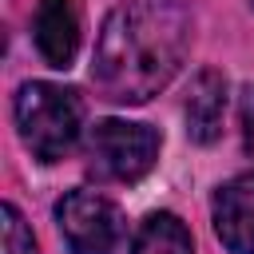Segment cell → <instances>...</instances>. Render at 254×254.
I'll return each mask as SVG.
<instances>
[{"mask_svg": "<svg viewBox=\"0 0 254 254\" xmlns=\"http://www.w3.org/2000/svg\"><path fill=\"white\" fill-rule=\"evenodd\" d=\"M159 131L131 119H99L87 135V167L107 183H139L159 159Z\"/></svg>", "mask_w": 254, "mask_h": 254, "instance_id": "3", "label": "cell"}, {"mask_svg": "<svg viewBox=\"0 0 254 254\" xmlns=\"http://www.w3.org/2000/svg\"><path fill=\"white\" fill-rule=\"evenodd\" d=\"M12 115H16V131L24 147L40 163L64 159L83 131V99L71 87L44 83V79H32L16 91Z\"/></svg>", "mask_w": 254, "mask_h": 254, "instance_id": "2", "label": "cell"}, {"mask_svg": "<svg viewBox=\"0 0 254 254\" xmlns=\"http://www.w3.org/2000/svg\"><path fill=\"white\" fill-rule=\"evenodd\" d=\"M32 40L48 67H71L79 52V4L75 0H40L32 16Z\"/></svg>", "mask_w": 254, "mask_h": 254, "instance_id": "6", "label": "cell"}, {"mask_svg": "<svg viewBox=\"0 0 254 254\" xmlns=\"http://www.w3.org/2000/svg\"><path fill=\"white\" fill-rule=\"evenodd\" d=\"M238 123H242V147H246V155L254 159V83L242 87V99H238Z\"/></svg>", "mask_w": 254, "mask_h": 254, "instance_id": "10", "label": "cell"}, {"mask_svg": "<svg viewBox=\"0 0 254 254\" xmlns=\"http://www.w3.org/2000/svg\"><path fill=\"white\" fill-rule=\"evenodd\" d=\"M250 8H254V0H250Z\"/></svg>", "mask_w": 254, "mask_h": 254, "instance_id": "11", "label": "cell"}, {"mask_svg": "<svg viewBox=\"0 0 254 254\" xmlns=\"http://www.w3.org/2000/svg\"><path fill=\"white\" fill-rule=\"evenodd\" d=\"M131 254H194V242H190V230L179 222V214L155 210L139 222Z\"/></svg>", "mask_w": 254, "mask_h": 254, "instance_id": "8", "label": "cell"}, {"mask_svg": "<svg viewBox=\"0 0 254 254\" xmlns=\"http://www.w3.org/2000/svg\"><path fill=\"white\" fill-rule=\"evenodd\" d=\"M0 218H4V254H40L32 226L24 222V214H20L12 202L0 206Z\"/></svg>", "mask_w": 254, "mask_h": 254, "instance_id": "9", "label": "cell"}, {"mask_svg": "<svg viewBox=\"0 0 254 254\" xmlns=\"http://www.w3.org/2000/svg\"><path fill=\"white\" fill-rule=\"evenodd\" d=\"M210 214H214V234L230 254H254V171L222 183L214 190Z\"/></svg>", "mask_w": 254, "mask_h": 254, "instance_id": "5", "label": "cell"}, {"mask_svg": "<svg viewBox=\"0 0 254 254\" xmlns=\"http://www.w3.org/2000/svg\"><path fill=\"white\" fill-rule=\"evenodd\" d=\"M226 115V75L218 67H202L187 91V135L194 143H214Z\"/></svg>", "mask_w": 254, "mask_h": 254, "instance_id": "7", "label": "cell"}, {"mask_svg": "<svg viewBox=\"0 0 254 254\" xmlns=\"http://www.w3.org/2000/svg\"><path fill=\"white\" fill-rule=\"evenodd\" d=\"M194 40L187 0H123L95 40L91 79L111 103H147L183 67Z\"/></svg>", "mask_w": 254, "mask_h": 254, "instance_id": "1", "label": "cell"}, {"mask_svg": "<svg viewBox=\"0 0 254 254\" xmlns=\"http://www.w3.org/2000/svg\"><path fill=\"white\" fill-rule=\"evenodd\" d=\"M56 222L71 254H119L127 238L123 210L99 190H67L56 202Z\"/></svg>", "mask_w": 254, "mask_h": 254, "instance_id": "4", "label": "cell"}]
</instances>
